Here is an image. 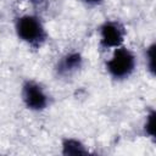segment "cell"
I'll use <instances>...</instances> for the list:
<instances>
[{
  "label": "cell",
  "mask_w": 156,
  "mask_h": 156,
  "mask_svg": "<svg viewBox=\"0 0 156 156\" xmlns=\"http://www.w3.org/2000/svg\"><path fill=\"white\" fill-rule=\"evenodd\" d=\"M13 29L18 40L30 48H40L48 39L45 23L37 13L26 12L17 16L13 22Z\"/></svg>",
  "instance_id": "obj_1"
},
{
  "label": "cell",
  "mask_w": 156,
  "mask_h": 156,
  "mask_svg": "<svg viewBox=\"0 0 156 156\" xmlns=\"http://www.w3.org/2000/svg\"><path fill=\"white\" fill-rule=\"evenodd\" d=\"M110 52L111 54L105 62L106 73L117 82L130 78L138 66V57L135 52L126 45L116 48Z\"/></svg>",
  "instance_id": "obj_2"
},
{
  "label": "cell",
  "mask_w": 156,
  "mask_h": 156,
  "mask_svg": "<svg viewBox=\"0 0 156 156\" xmlns=\"http://www.w3.org/2000/svg\"><path fill=\"white\" fill-rule=\"evenodd\" d=\"M20 96L23 106L32 112H43L50 106V94L35 79H26L22 83Z\"/></svg>",
  "instance_id": "obj_3"
},
{
  "label": "cell",
  "mask_w": 156,
  "mask_h": 156,
  "mask_svg": "<svg viewBox=\"0 0 156 156\" xmlns=\"http://www.w3.org/2000/svg\"><path fill=\"white\" fill-rule=\"evenodd\" d=\"M127 37V29L117 20H105L98 27L99 45L107 51L124 45Z\"/></svg>",
  "instance_id": "obj_4"
},
{
  "label": "cell",
  "mask_w": 156,
  "mask_h": 156,
  "mask_svg": "<svg viewBox=\"0 0 156 156\" xmlns=\"http://www.w3.org/2000/svg\"><path fill=\"white\" fill-rule=\"evenodd\" d=\"M84 58L79 51H68L56 62L55 71L60 77H69L83 67Z\"/></svg>",
  "instance_id": "obj_5"
},
{
  "label": "cell",
  "mask_w": 156,
  "mask_h": 156,
  "mask_svg": "<svg viewBox=\"0 0 156 156\" xmlns=\"http://www.w3.org/2000/svg\"><path fill=\"white\" fill-rule=\"evenodd\" d=\"M61 152L63 155H87L89 152L87 145L73 136H66L61 140Z\"/></svg>",
  "instance_id": "obj_6"
},
{
  "label": "cell",
  "mask_w": 156,
  "mask_h": 156,
  "mask_svg": "<svg viewBox=\"0 0 156 156\" xmlns=\"http://www.w3.org/2000/svg\"><path fill=\"white\" fill-rule=\"evenodd\" d=\"M155 51H156V45L155 43H150L145 50H144V62H145V67L146 71L149 72V74L151 77H155V72H156V61H155Z\"/></svg>",
  "instance_id": "obj_7"
},
{
  "label": "cell",
  "mask_w": 156,
  "mask_h": 156,
  "mask_svg": "<svg viewBox=\"0 0 156 156\" xmlns=\"http://www.w3.org/2000/svg\"><path fill=\"white\" fill-rule=\"evenodd\" d=\"M155 117H156V113H155V110L154 108H150V111L146 113L145 118H144V122H143V133L146 138L149 139H152L155 140Z\"/></svg>",
  "instance_id": "obj_8"
},
{
  "label": "cell",
  "mask_w": 156,
  "mask_h": 156,
  "mask_svg": "<svg viewBox=\"0 0 156 156\" xmlns=\"http://www.w3.org/2000/svg\"><path fill=\"white\" fill-rule=\"evenodd\" d=\"M105 0H80V2H83L85 6L88 7H96L104 4Z\"/></svg>",
  "instance_id": "obj_9"
},
{
  "label": "cell",
  "mask_w": 156,
  "mask_h": 156,
  "mask_svg": "<svg viewBox=\"0 0 156 156\" xmlns=\"http://www.w3.org/2000/svg\"><path fill=\"white\" fill-rule=\"evenodd\" d=\"M28 1H32V2H40L41 0H28Z\"/></svg>",
  "instance_id": "obj_10"
}]
</instances>
